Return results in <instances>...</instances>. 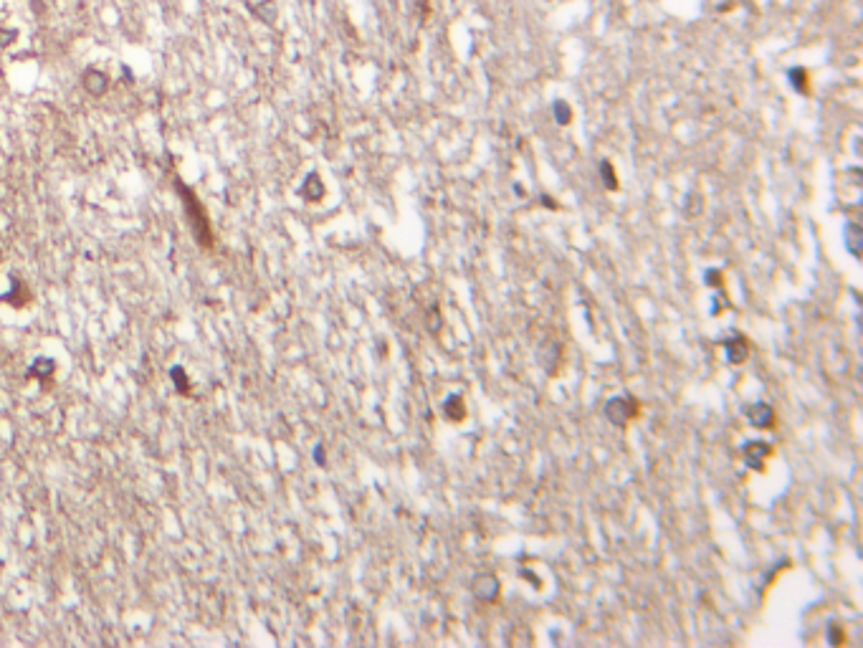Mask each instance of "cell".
<instances>
[{"label": "cell", "instance_id": "6", "mask_svg": "<svg viewBox=\"0 0 863 648\" xmlns=\"http://www.w3.org/2000/svg\"><path fill=\"white\" fill-rule=\"evenodd\" d=\"M474 593L481 598V600H494L499 593V583L494 575H481V578L474 580Z\"/></svg>", "mask_w": 863, "mask_h": 648}, {"label": "cell", "instance_id": "2", "mask_svg": "<svg viewBox=\"0 0 863 648\" xmlns=\"http://www.w3.org/2000/svg\"><path fill=\"white\" fill-rule=\"evenodd\" d=\"M636 410H638L636 400H630V398H613V400H607V406H605V415L615 426L628 423V418H633Z\"/></svg>", "mask_w": 863, "mask_h": 648}, {"label": "cell", "instance_id": "9", "mask_svg": "<svg viewBox=\"0 0 863 648\" xmlns=\"http://www.w3.org/2000/svg\"><path fill=\"white\" fill-rule=\"evenodd\" d=\"M846 236H848V246H851V253H853V256H858V253H861V249H858V243H861V226H858V223H851V226L846 228Z\"/></svg>", "mask_w": 863, "mask_h": 648}, {"label": "cell", "instance_id": "1", "mask_svg": "<svg viewBox=\"0 0 863 648\" xmlns=\"http://www.w3.org/2000/svg\"><path fill=\"white\" fill-rule=\"evenodd\" d=\"M175 190H178L180 200H183V208H185L187 223H190V231H193L195 241L200 243L202 249H210V246H213V233H210V220H208L205 208H202V203L180 178L175 180Z\"/></svg>", "mask_w": 863, "mask_h": 648}, {"label": "cell", "instance_id": "3", "mask_svg": "<svg viewBox=\"0 0 863 648\" xmlns=\"http://www.w3.org/2000/svg\"><path fill=\"white\" fill-rule=\"evenodd\" d=\"M747 418L754 428H772V423H775V413L767 403H752L747 408Z\"/></svg>", "mask_w": 863, "mask_h": 648}, {"label": "cell", "instance_id": "4", "mask_svg": "<svg viewBox=\"0 0 863 648\" xmlns=\"http://www.w3.org/2000/svg\"><path fill=\"white\" fill-rule=\"evenodd\" d=\"M107 86H110V79H107L104 71H99V69H86L84 71V89L92 96H101L104 92H107Z\"/></svg>", "mask_w": 863, "mask_h": 648}, {"label": "cell", "instance_id": "10", "mask_svg": "<svg viewBox=\"0 0 863 648\" xmlns=\"http://www.w3.org/2000/svg\"><path fill=\"white\" fill-rule=\"evenodd\" d=\"M170 377L175 380V385H178L180 393H190V380H187L183 367H170Z\"/></svg>", "mask_w": 863, "mask_h": 648}, {"label": "cell", "instance_id": "7", "mask_svg": "<svg viewBox=\"0 0 863 648\" xmlns=\"http://www.w3.org/2000/svg\"><path fill=\"white\" fill-rule=\"evenodd\" d=\"M770 453V443H760V441H754V443L745 446V461L752 466V469H762V459Z\"/></svg>", "mask_w": 863, "mask_h": 648}, {"label": "cell", "instance_id": "15", "mask_svg": "<svg viewBox=\"0 0 863 648\" xmlns=\"http://www.w3.org/2000/svg\"><path fill=\"white\" fill-rule=\"evenodd\" d=\"M600 172L605 175V180H607V188L613 190V188H615V175H613V167H610V163H603V165H600Z\"/></svg>", "mask_w": 863, "mask_h": 648}, {"label": "cell", "instance_id": "16", "mask_svg": "<svg viewBox=\"0 0 863 648\" xmlns=\"http://www.w3.org/2000/svg\"><path fill=\"white\" fill-rule=\"evenodd\" d=\"M707 279L711 282V286H719V273L716 271H707Z\"/></svg>", "mask_w": 863, "mask_h": 648}, {"label": "cell", "instance_id": "12", "mask_svg": "<svg viewBox=\"0 0 863 648\" xmlns=\"http://www.w3.org/2000/svg\"><path fill=\"white\" fill-rule=\"evenodd\" d=\"M304 188H314V190H304V196L309 198V200H319V198H322V182H319L317 175H309L306 182H304Z\"/></svg>", "mask_w": 863, "mask_h": 648}, {"label": "cell", "instance_id": "17", "mask_svg": "<svg viewBox=\"0 0 863 648\" xmlns=\"http://www.w3.org/2000/svg\"><path fill=\"white\" fill-rule=\"evenodd\" d=\"M314 459H317L319 463H324V451H322V448H317V451H314Z\"/></svg>", "mask_w": 863, "mask_h": 648}, {"label": "cell", "instance_id": "5", "mask_svg": "<svg viewBox=\"0 0 863 648\" xmlns=\"http://www.w3.org/2000/svg\"><path fill=\"white\" fill-rule=\"evenodd\" d=\"M724 352H727V359H729L731 365H739V362H745L747 357V339L745 337L734 335L731 339L724 342Z\"/></svg>", "mask_w": 863, "mask_h": 648}, {"label": "cell", "instance_id": "11", "mask_svg": "<svg viewBox=\"0 0 863 648\" xmlns=\"http://www.w3.org/2000/svg\"><path fill=\"white\" fill-rule=\"evenodd\" d=\"M787 76H790V81H793V86L798 92H808V74L802 69H790Z\"/></svg>", "mask_w": 863, "mask_h": 648}, {"label": "cell", "instance_id": "8", "mask_svg": "<svg viewBox=\"0 0 863 648\" xmlns=\"http://www.w3.org/2000/svg\"><path fill=\"white\" fill-rule=\"evenodd\" d=\"M444 410L451 421H461V418H464V400H461L459 395H451V398L446 400Z\"/></svg>", "mask_w": 863, "mask_h": 648}, {"label": "cell", "instance_id": "14", "mask_svg": "<svg viewBox=\"0 0 863 648\" xmlns=\"http://www.w3.org/2000/svg\"><path fill=\"white\" fill-rule=\"evenodd\" d=\"M18 39V31L16 28H0V48L10 46L13 41Z\"/></svg>", "mask_w": 863, "mask_h": 648}, {"label": "cell", "instance_id": "13", "mask_svg": "<svg viewBox=\"0 0 863 648\" xmlns=\"http://www.w3.org/2000/svg\"><path fill=\"white\" fill-rule=\"evenodd\" d=\"M554 117H557V122H560V125H568L570 122V117H572V114H570V107L565 102H557L554 104Z\"/></svg>", "mask_w": 863, "mask_h": 648}]
</instances>
